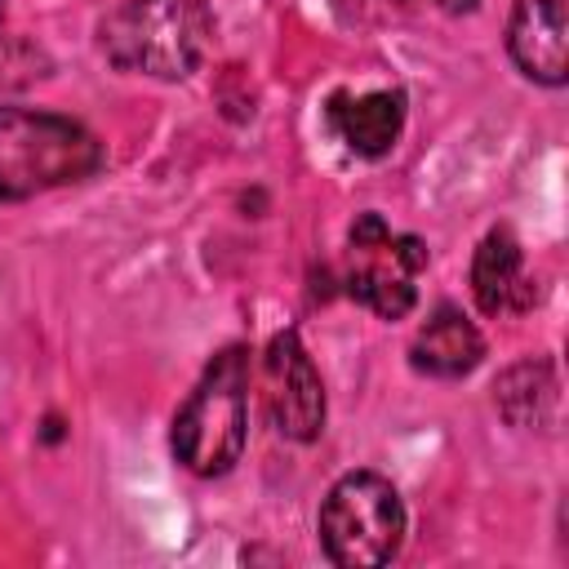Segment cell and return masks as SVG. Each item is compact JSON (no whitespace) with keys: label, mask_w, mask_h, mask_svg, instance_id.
Wrapping results in <instances>:
<instances>
[{"label":"cell","mask_w":569,"mask_h":569,"mask_svg":"<svg viewBox=\"0 0 569 569\" xmlns=\"http://www.w3.org/2000/svg\"><path fill=\"white\" fill-rule=\"evenodd\" d=\"M102 164V142L53 111L0 107V200H31L40 191L84 182Z\"/></svg>","instance_id":"obj_1"},{"label":"cell","mask_w":569,"mask_h":569,"mask_svg":"<svg viewBox=\"0 0 569 569\" xmlns=\"http://www.w3.org/2000/svg\"><path fill=\"white\" fill-rule=\"evenodd\" d=\"M173 458L191 476H222L240 462L249 440V356L227 347L209 360L196 391L173 418Z\"/></svg>","instance_id":"obj_2"},{"label":"cell","mask_w":569,"mask_h":569,"mask_svg":"<svg viewBox=\"0 0 569 569\" xmlns=\"http://www.w3.org/2000/svg\"><path fill=\"white\" fill-rule=\"evenodd\" d=\"M209 36L204 0H124L102 27V49L120 71L187 80L204 62Z\"/></svg>","instance_id":"obj_3"},{"label":"cell","mask_w":569,"mask_h":569,"mask_svg":"<svg viewBox=\"0 0 569 569\" xmlns=\"http://www.w3.org/2000/svg\"><path fill=\"white\" fill-rule=\"evenodd\" d=\"M325 556L342 569L387 565L405 542V502L378 471H347L320 502Z\"/></svg>","instance_id":"obj_4"},{"label":"cell","mask_w":569,"mask_h":569,"mask_svg":"<svg viewBox=\"0 0 569 569\" xmlns=\"http://www.w3.org/2000/svg\"><path fill=\"white\" fill-rule=\"evenodd\" d=\"M422 267H427V244L418 236H391L378 213H360L351 222L347 289L356 302H365L382 320H400L413 311V302H418L413 271H422Z\"/></svg>","instance_id":"obj_5"},{"label":"cell","mask_w":569,"mask_h":569,"mask_svg":"<svg viewBox=\"0 0 569 569\" xmlns=\"http://www.w3.org/2000/svg\"><path fill=\"white\" fill-rule=\"evenodd\" d=\"M262 405L284 440H316L325 431V382L293 329L276 333L262 356Z\"/></svg>","instance_id":"obj_6"},{"label":"cell","mask_w":569,"mask_h":569,"mask_svg":"<svg viewBox=\"0 0 569 569\" xmlns=\"http://www.w3.org/2000/svg\"><path fill=\"white\" fill-rule=\"evenodd\" d=\"M507 49L516 67L538 84H565L569 80V13L565 0H516Z\"/></svg>","instance_id":"obj_7"},{"label":"cell","mask_w":569,"mask_h":569,"mask_svg":"<svg viewBox=\"0 0 569 569\" xmlns=\"http://www.w3.org/2000/svg\"><path fill=\"white\" fill-rule=\"evenodd\" d=\"M329 124L356 156H387L405 129V93L400 89H373V93H333L329 98Z\"/></svg>","instance_id":"obj_8"},{"label":"cell","mask_w":569,"mask_h":569,"mask_svg":"<svg viewBox=\"0 0 569 569\" xmlns=\"http://www.w3.org/2000/svg\"><path fill=\"white\" fill-rule=\"evenodd\" d=\"M471 293H476V307L485 316H498V311H525L533 307L538 289L533 280L525 276V258H520V244L507 227H493L480 249H476V262H471Z\"/></svg>","instance_id":"obj_9"},{"label":"cell","mask_w":569,"mask_h":569,"mask_svg":"<svg viewBox=\"0 0 569 569\" xmlns=\"http://www.w3.org/2000/svg\"><path fill=\"white\" fill-rule=\"evenodd\" d=\"M480 356H485L480 329L449 302L431 311V320L418 329V338L409 347V365L427 378H462L480 365Z\"/></svg>","instance_id":"obj_10"},{"label":"cell","mask_w":569,"mask_h":569,"mask_svg":"<svg viewBox=\"0 0 569 569\" xmlns=\"http://www.w3.org/2000/svg\"><path fill=\"white\" fill-rule=\"evenodd\" d=\"M498 413L511 427H542L556 405V373L547 360H520L511 365L493 387Z\"/></svg>","instance_id":"obj_11"},{"label":"cell","mask_w":569,"mask_h":569,"mask_svg":"<svg viewBox=\"0 0 569 569\" xmlns=\"http://www.w3.org/2000/svg\"><path fill=\"white\" fill-rule=\"evenodd\" d=\"M436 9H445V13H467V9H476V0H431Z\"/></svg>","instance_id":"obj_12"}]
</instances>
